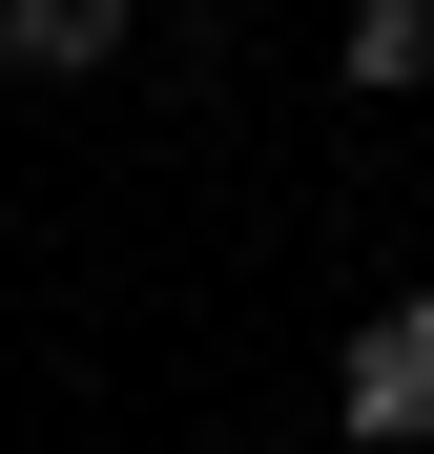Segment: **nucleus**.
Returning a JSON list of instances; mask_svg holds the SVG:
<instances>
[{"instance_id":"nucleus-1","label":"nucleus","mask_w":434,"mask_h":454,"mask_svg":"<svg viewBox=\"0 0 434 454\" xmlns=\"http://www.w3.org/2000/svg\"><path fill=\"white\" fill-rule=\"evenodd\" d=\"M331 434H373V454H414V434H434V289H393V310L331 351Z\"/></svg>"},{"instance_id":"nucleus-3","label":"nucleus","mask_w":434,"mask_h":454,"mask_svg":"<svg viewBox=\"0 0 434 454\" xmlns=\"http://www.w3.org/2000/svg\"><path fill=\"white\" fill-rule=\"evenodd\" d=\"M331 62H351L373 104H393V83H434V0H351V21H331Z\"/></svg>"},{"instance_id":"nucleus-2","label":"nucleus","mask_w":434,"mask_h":454,"mask_svg":"<svg viewBox=\"0 0 434 454\" xmlns=\"http://www.w3.org/2000/svg\"><path fill=\"white\" fill-rule=\"evenodd\" d=\"M0 62L21 83H83V62H124V0H0Z\"/></svg>"}]
</instances>
